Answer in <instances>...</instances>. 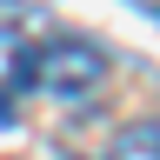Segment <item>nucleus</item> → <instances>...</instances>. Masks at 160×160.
Segmentation results:
<instances>
[{
    "label": "nucleus",
    "instance_id": "3",
    "mask_svg": "<svg viewBox=\"0 0 160 160\" xmlns=\"http://www.w3.org/2000/svg\"><path fill=\"white\" fill-rule=\"evenodd\" d=\"M113 160H160V120H133L113 133Z\"/></svg>",
    "mask_w": 160,
    "mask_h": 160
},
{
    "label": "nucleus",
    "instance_id": "2",
    "mask_svg": "<svg viewBox=\"0 0 160 160\" xmlns=\"http://www.w3.org/2000/svg\"><path fill=\"white\" fill-rule=\"evenodd\" d=\"M33 87V40L20 33V20H0V120H13V93Z\"/></svg>",
    "mask_w": 160,
    "mask_h": 160
},
{
    "label": "nucleus",
    "instance_id": "1",
    "mask_svg": "<svg viewBox=\"0 0 160 160\" xmlns=\"http://www.w3.org/2000/svg\"><path fill=\"white\" fill-rule=\"evenodd\" d=\"M100 80H107V60H100L93 40H73V33H53L33 47V87L53 93V100H87L100 93Z\"/></svg>",
    "mask_w": 160,
    "mask_h": 160
}]
</instances>
